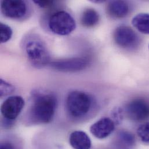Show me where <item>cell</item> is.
<instances>
[{
	"label": "cell",
	"instance_id": "obj_1",
	"mask_svg": "<svg viewBox=\"0 0 149 149\" xmlns=\"http://www.w3.org/2000/svg\"><path fill=\"white\" fill-rule=\"evenodd\" d=\"M56 107L57 99L54 94L36 91L33 94L29 118L33 124L49 123L54 117Z\"/></svg>",
	"mask_w": 149,
	"mask_h": 149
},
{
	"label": "cell",
	"instance_id": "obj_2",
	"mask_svg": "<svg viewBox=\"0 0 149 149\" xmlns=\"http://www.w3.org/2000/svg\"><path fill=\"white\" fill-rule=\"evenodd\" d=\"M24 51L30 63L37 69L43 68L51 63L48 48L39 38H29L25 43Z\"/></svg>",
	"mask_w": 149,
	"mask_h": 149
},
{
	"label": "cell",
	"instance_id": "obj_3",
	"mask_svg": "<svg viewBox=\"0 0 149 149\" xmlns=\"http://www.w3.org/2000/svg\"><path fill=\"white\" fill-rule=\"evenodd\" d=\"M92 106V97L82 91H74L70 92L66 99L67 111L74 118L85 117L91 110Z\"/></svg>",
	"mask_w": 149,
	"mask_h": 149
},
{
	"label": "cell",
	"instance_id": "obj_4",
	"mask_svg": "<svg viewBox=\"0 0 149 149\" xmlns=\"http://www.w3.org/2000/svg\"><path fill=\"white\" fill-rule=\"evenodd\" d=\"M48 26L54 33L60 36H67L74 30L76 23L69 13L61 10L54 13L51 16Z\"/></svg>",
	"mask_w": 149,
	"mask_h": 149
},
{
	"label": "cell",
	"instance_id": "obj_5",
	"mask_svg": "<svg viewBox=\"0 0 149 149\" xmlns=\"http://www.w3.org/2000/svg\"><path fill=\"white\" fill-rule=\"evenodd\" d=\"M113 37L116 44L123 48H134L139 42L138 35L132 28L128 26L118 27L114 32Z\"/></svg>",
	"mask_w": 149,
	"mask_h": 149
},
{
	"label": "cell",
	"instance_id": "obj_6",
	"mask_svg": "<svg viewBox=\"0 0 149 149\" xmlns=\"http://www.w3.org/2000/svg\"><path fill=\"white\" fill-rule=\"evenodd\" d=\"M51 67L62 72H77L85 69L89 65V61L86 58H72L56 61L50 63Z\"/></svg>",
	"mask_w": 149,
	"mask_h": 149
},
{
	"label": "cell",
	"instance_id": "obj_7",
	"mask_svg": "<svg viewBox=\"0 0 149 149\" xmlns=\"http://www.w3.org/2000/svg\"><path fill=\"white\" fill-rule=\"evenodd\" d=\"M24 104V100L22 96H10L2 104L1 107V114L5 119L13 121L22 112Z\"/></svg>",
	"mask_w": 149,
	"mask_h": 149
},
{
	"label": "cell",
	"instance_id": "obj_8",
	"mask_svg": "<svg viewBox=\"0 0 149 149\" xmlns=\"http://www.w3.org/2000/svg\"><path fill=\"white\" fill-rule=\"evenodd\" d=\"M125 111L131 120L144 121L149 118V104L142 99H136L127 104Z\"/></svg>",
	"mask_w": 149,
	"mask_h": 149
},
{
	"label": "cell",
	"instance_id": "obj_9",
	"mask_svg": "<svg viewBox=\"0 0 149 149\" xmlns=\"http://www.w3.org/2000/svg\"><path fill=\"white\" fill-rule=\"evenodd\" d=\"M2 14L11 19H20L27 13V5L23 1H3L1 5Z\"/></svg>",
	"mask_w": 149,
	"mask_h": 149
},
{
	"label": "cell",
	"instance_id": "obj_10",
	"mask_svg": "<svg viewBox=\"0 0 149 149\" xmlns=\"http://www.w3.org/2000/svg\"><path fill=\"white\" fill-rule=\"evenodd\" d=\"M114 129V122L109 118L104 117L91 125L90 132L95 138L103 139L108 137Z\"/></svg>",
	"mask_w": 149,
	"mask_h": 149
},
{
	"label": "cell",
	"instance_id": "obj_11",
	"mask_svg": "<svg viewBox=\"0 0 149 149\" xmlns=\"http://www.w3.org/2000/svg\"><path fill=\"white\" fill-rule=\"evenodd\" d=\"M130 7L128 3L124 1H112L107 6V14L115 19H121L128 15Z\"/></svg>",
	"mask_w": 149,
	"mask_h": 149
},
{
	"label": "cell",
	"instance_id": "obj_12",
	"mask_svg": "<svg viewBox=\"0 0 149 149\" xmlns=\"http://www.w3.org/2000/svg\"><path fill=\"white\" fill-rule=\"evenodd\" d=\"M69 143L74 149H90L92 145L88 135L81 131H74L70 134Z\"/></svg>",
	"mask_w": 149,
	"mask_h": 149
},
{
	"label": "cell",
	"instance_id": "obj_13",
	"mask_svg": "<svg viewBox=\"0 0 149 149\" xmlns=\"http://www.w3.org/2000/svg\"><path fill=\"white\" fill-rule=\"evenodd\" d=\"M99 19V15L95 9L88 8L83 12L81 15V23L84 27L91 28L98 24Z\"/></svg>",
	"mask_w": 149,
	"mask_h": 149
},
{
	"label": "cell",
	"instance_id": "obj_14",
	"mask_svg": "<svg viewBox=\"0 0 149 149\" xmlns=\"http://www.w3.org/2000/svg\"><path fill=\"white\" fill-rule=\"evenodd\" d=\"M132 24L139 32L145 34H149V13L138 14L133 18Z\"/></svg>",
	"mask_w": 149,
	"mask_h": 149
},
{
	"label": "cell",
	"instance_id": "obj_15",
	"mask_svg": "<svg viewBox=\"0 0 149 149\" xmlns=\"http://www.w3.org/2000/svg\"><path fill=\"white\" fill-rule=\"evenodd\" d=\"M12 29L6 24L1 23L0 24V36L1 42L5 43L8 41L12 37Z\"/></svg>",
	"mask_w": 149,
	"mask_h": 149
},
{
	"label": "cell",
	"instance_id": "obj_16",
	"mask_svg": "<svg viewBox=\"0 0 149 149\" xmlns=\"http://www.w3.org/2000/svg\"><path fill=\"white\" fill-rule=\"evenodd\" d=\"M137 134L142 141L149 143V122L141 125L138 128Z\"/></svg>",
	"mask_w": 149,
	"mask_h": 149
},
{
	"label": "cell",
	"instance_id": "obj_17",
	"mask_svg": "<svg viewBox=\"0 0 149 149\" xmlns=\"http://www.w3.org/2000/svg\"><path fill=\"white\" fill-rule=\"evenodd\" d=\"M15 90V87L12 85L2 79H0V96L1 97L12 94Z\"/></svg>",
	"mask_w": 149,
	"mask_h": 149
},
{
	"label": "cell",
	"instance_id": "obj_18",
	"mask_svg": "<svg viewBox=\"0 0 149 149\" xmlns=\"http://www.w3.org/2000/svg\"><path fill=\"white\" fill-rule=\"evenodd\" d=\"M118 140H120L125 146H131L134 143V135L127 131H121L118 134Z\"/></svg>",
	"mask_w": 149,
	"mask_h": 149
},
{
	"label": "cell",
	"instance_id": "obj_19",
	"mask_svg": "<svg viewBox=\"0 0 149 149\" xmlns=\"http://www.w3.org/2000/svg\"><path fill=\"white\" fill-rule=\"evenodd\" d=\"M34 2L38 6L42 8H49L54 3V1H41V0H34Z\"/></svg>",
	"mask_w": 149,
	"mask_h": 149
},
{
	"label": "cell",
	"instance_id": "obj_20",
	"mask_svg": "<svg viewBox=\"0 0 149 149\" xmlns=\"http://www.w3.org/2000/svg\"><path fill=\"white\" fill-rule=\"evenodd\" d=\"M0 149H15L12 145L8 142L2 143L1 145Z\"/></svg>",
	"mask_w": 149,
	"mask_h": 149
},
{
	"label": "cell",
	"instance_id": "obj_21",
	"mask_svg": "<svg viewBox=\"0 0 149 149\" xmlns=\"http://www.w3.org/2000/svg\"><path fill=\"white\" fill-rule=\"evenodd\" d=\"M92 2L94 3H102V2H104V1H93Z\"/></svg>",
	"mask_w": 149,
	"mask_h": 149
}]
</instances>
